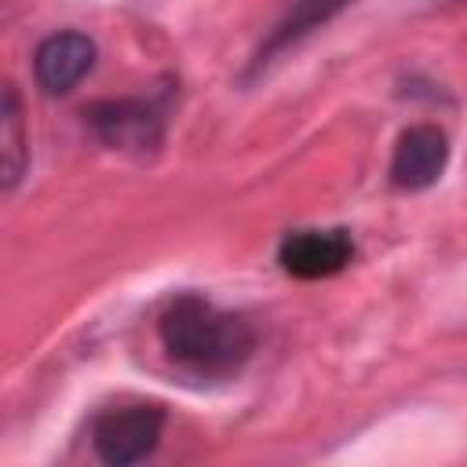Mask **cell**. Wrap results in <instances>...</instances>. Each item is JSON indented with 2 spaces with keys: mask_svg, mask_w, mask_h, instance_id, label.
Here are the masks:
<instances>
[{
  "mask_svg": "<svg viewBox=\"0 0 467 467\" xmlns=\"http://www.w3.org/2000/svg\"><path fill=\"white\" fill-rule=\"evenodd\" d=\"M157 336L164 354L197 379H230L255 354L252 325L197 292H182L164 306Z\"/></svg>",
  "mask_w": 467,
  "mask_h": 467,
  "instance_id": "cell-1",
  "label": "cell"
},
{
  "mask_svg": "<svg viewBox=\"0 0 467 467\" xmlns=\"http://www.w3.org/2000/svg\"><path fill=\"white\" fill-rule=\"evenodd\" d=\"M164 434V412L157 405H117L106 409L91 427V445L102 463L128 467L146 460Z\"/></svg>",
  "mask_w": 467,
  "mask_h": 467,
  "instance_id": "cell-2",
  "label": "cell"
},
{
  "mask_svg": "<svg viewBox=\"0 0 467 467\" xmlns=\"http://www.w3.org/2000/svg\"><path fill=\"white\" fill-rule=\"evenodd\" d=\"M84 117L95 139L109 150L150 153L164 139V113L157 102H146V99H102Z\"/></svg>",
  "mask_w": 467,
  "mask_h": 467,
  "instance_id": "cell-3",
  "label": "cell"
},
{
  "mask_svg": "<svg viewBox=\"0 0 467 467\" xmlns=\"http://www.w3.org/2000/svg\"><path fill=\"white\" fill-rule=\"evenodd\" d=\"M350 259H354V237L339 226H332V230H292L277 244L281 270L299 277V281L332 277V274L347 270Z\"/></svg>",
  "mask_w": 467,
  "mask_h": 467,
  "instance_id": "cell-4",
  "label": "cell"
},
{
  "mask_svg": "<svg viewBox=\"0 0 467 467\" xmlns=\"http://www.w3.org/2000/svg\"><path fill=\"white\" fill-rule=\"evenodd\" d=\"M449 164V139L434 124H412L401 131L390 157V182L398 190H427L441 179Z\"/></svg>",
  "mask_w": 467,
  "mask_h": 467,
  "instance_id": "cell-5",
  "label": "cell"
},
{
  "mask_svg": "<svg viewBox=\"0 0 467 467\" xmlns=\"http://www.w3.org/2000/svg\"><path fill=\"white\" fill-rule=\"evenodd\" d=\"M95 66V40L66 29V33H51L36 55H33V77L47 95H66L73 91Z\"/></svg>",
  "mask_w": 467,
  "mask_h": 467,
  "instance_id": "cell-6",
  "label": "cell"
},
{
  "mask_svg": "<svg viewBox=\"0 0 467 467\" xmlns=\"http://www.w3.org/2000/svg\"><path fill=\"white\" fill-rule=\"evenodd\" d=\"M354 0H296L288 11H285V18L270 29V36L259 44V51H255V58H252V69H263L266 62H274V55H281L285 47H292V44H299L306 33H314V29H321L325 22H332L343 7H350Z\"/></svg>",
  "mask_w": 467,
  "mask_h": 467,
  "instance_id": "cell-7",
  "label": "cell"
},
{
  "mask_svg": "<svg viewBox=\"0 0 467 467\" xmlns=\"http://www.w3.org/2000/svg\"><path fill=\"white\" fill-rule=\"evenodd\" d=\"M0 153H4V190H15L29 164V135L22 124L18 91L4 88V113H0Z\"/></svg>",
  "mask_w": 467,
  "mask_h": 467,
  "instance_id": "cell-8",
  "label": "cell"
}]
</instances>
